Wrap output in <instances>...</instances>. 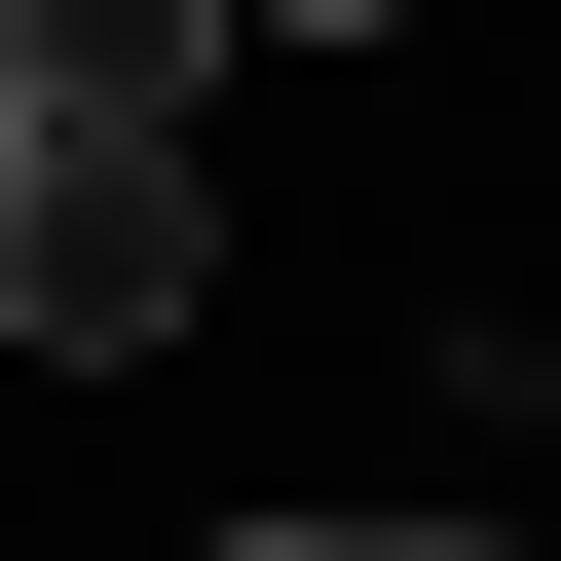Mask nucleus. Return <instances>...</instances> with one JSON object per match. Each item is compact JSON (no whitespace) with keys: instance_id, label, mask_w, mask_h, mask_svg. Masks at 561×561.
Wrapping results in <instances>:
<instances>
[{"instance_id":"f257e3e1","label":"nucleus","mask_w":561,"mask_h":561,"mask_svg":"<svg viewBox=\"0 0 561 561\" xmlns=\"http://www.w3.org/2000/svg\"><path fill=\"white\" fill-rule=\"evenodd\" d=\"M225 300V187H187V113H38V187H0V337L38 375H150Z\"/></svg>"},{"instance_id":"39448f33","label":"nucleus","mask_w":561,"mask_h":561,"mask_svg":"<svg viewBox=\"0 0 561 561\" xmlns=\"http://www.w3.org/2000/svg\"><path fill=\"white\" fill-rule=\"evenodd\" d=\"M0 187H38V38H0Z\"/></svg>"},{"instance_id":"423d86ee","label":"nucleus","mask_w":561,"mask_h":561,"mask_svg":"<svg viewBox=\"0 0 561 561\" xmlns=\"http://www.w3.org/2000/svg\"><path fill=\"white\" fill-rule=\"evenodd\" d=\"M375 561H524V524H375Z\"/></svg>"},{"instance_id":"7ed1b4c3","label":"nucleus","mask_w":561,"mask_h":561,"mask_svg":"<svg viewBox=\"0 0 561 561\" xmlns=\"http://www.w3.org/2000/svg\"><path fill=\"white\" fill-rule=\"evenodd\" d=\"M225 38H412V0H225Z\"/></svg>"},{"instance_id":"20e7f679","label":"nucleus","mask_w":561,"mask_h":561,"mask_svg":"<svg viewBox=\"0 0 561 561\" xmlns=\"http://www.w3.org/2000/svg\"><path fill=\"white\" fill-rule=\"evenodd\" d=\"M187 561H375V524H187Z\"/></svg>"},{"instance_id":"f03ea898","label":"nucleus","mask_w":561,"mask_h":561,"mask_svg":"<svg viewBox=\"0 0 561 561\" xmlns=\"http://www.w3.org/2000/svg\"><path fill=\"white\" fill-rule=\"evenodd\" d=\"M0 38H38V113H187V76H225V0H0Z\"/></svg>"}]
</instances>
